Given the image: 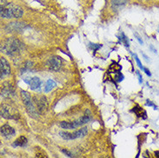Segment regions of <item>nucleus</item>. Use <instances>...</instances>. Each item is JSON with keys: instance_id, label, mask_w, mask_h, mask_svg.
Returning <instances> with one entry per match:
<instances>
[{"instance_id": "nucleus-1", "label": "nucleus", "mask_w": 159, "mask_h": 158, "mask_svg": "<svg viewBox=\"0 0 159 158\" xmlns=\"http://www.w3.org/2000/svg\"><path fill=\"white\" fill-rule=\"evenodd\" d=\"M24 50V44L15 37H10L0 43V51L9 56H17Z\"/></svg>"}, {"instance_id": "nucleus-2", "label": "nucleus", "mask_w": 159, "mask_h": 158, "mask_svg": "<svg viewBox=\"0 0 159 158\" xmlns=\"http://www.w3.org/2000/svg\"><path fill=\"white\" fill-rule=\"evenodd\" d=\"M24 15V11L20 6L13 3H0V16L4 18H20Z\"/></svg>"}, {"instance_id": "nucleus-3", "label": "nucleus", "mask_w": 159, "mask_h": 158, "mask_svg": "<svg viewBox=\"0 0 159 158\" xmlns=\"http://www.w3.org/2000/svg\"><path fill=\"white\" fill-rule=\"evenodd\" d=\"M92 119L91 112L89 111H86V113L83 117H81L80 119L73 122H68V121H61L60 123V126L64 130H73L76 129L79 126H82L84 124H88Z\"/></svg>"}, {"instance_id": "nucleus-4", "label": "nucleus", "mask_w": 159, "mask_h": 158, "mask_svg": "<svg viewBox=\"0 0 159 158\" xmlns=\"http://www.w3.org/2000/svg\"><path fill=\"white\" fill-rule=\"evenodd\" d=\"M20 96H21L22 101H23L24 105L25 106L26 111L29 113V115L31 118L37 119V117H38V111L36 110V106H34V103L32 101V98L30 94L28 92L21 91Z\"/></svg>"}, {"instance_id": "nucleus-5", "label": "nucleus", "mask_w": 159, "mask_h": 158, "mask_svg": "<svg viewBox=\"0 0 159 158\" xmlns=\"http://www.w3.org/2000/svg\"><path fill=\"white\" fill-rule=\"evenodd\" d=\"M0 117H2L5 119L17 120L19 119L20 114L18 111L15 107L12 106L11 105L3 103L0 105Z\"/></svg>"}, {"instance_id": "nucleus-6", "label": "nucleus", "mask_w": 159, "mask_h": 158, "mask_svg": "<svg viewBox=\"0 0 159 158\" xmlns=\"http://www.w3.org/2000/svg\"><path fill=\"white\" fill-rule=\"evenodd\" d=\"M34 103L36 104V110L38 111V113L41 115L44 114L46 111H48V102L47 98L44 95L41 96H34L33 97Z\"/></svg>"}, {"instance_id": "nucleus-7", "label": "nucleus", "mask_w": 159, "mask_h": 158, "mask_svg": "<svg viewBox=\"0 0 159 158\" xmlns=\"http://www.w3.org/2000/svg\"><path fill=\"white\" fill-rule=\"evenodd\" d=\"M0 95H2L4 98H11L15 95V89L12 84L10 82H4L0 88Z\"/></svg>"}, {"instance_id": "nucleus-8", "label": "nucleus", "mask_w": 159, "mask_h": 158, "mask_svg": "<svg viewBox=\"0 0 159 158\" xmlns=\"http://www.w3.org/2000/svg\"><path fill=\"white\" fill-rule=\"evenodd\" d=\"M11 67L7 60L4 59V57H0V79L11 74Z\"/></svg>"}, {"instance_id": "nucleus-9", "label": "nucleus", "mask_w": 159, "mask_h": 158, "mask_svg": "<svg viewBox=\"0 0 159 158\" xmlns=\"http://www.w3.org/2000/svg\"><path fill=\"white\" fill-rule=\"evenodd\" d=\"M62 66V61L59 56H53L48 61V67L52 71H59Z\"/></svg>"}, {"instance_id": "nucleus-10", "label": "nucleus", "mask_w": 159, "mask_h": 158, "mask_svg": "<svg viewBox=\"0 0 159 158\" xmlns=\"http://www.w3.org/2000/svg\"><path fill=\"white\" fill-rule=\"evenodd\" d=\"M0 133L5 138H11L16 134V130L9 124H4L0 127Z\"/></svg>"}, {"instance_id": "nucleus-11", "label": "nucleus", "mask_w": 159, "mask_h": 158, "mask_svg": "<svg viewBox=\"0 0 159 158\" xmlns=\"http://www.w3.org/2000/svg\"><path fill=\"white\" fill-rule=\"evenodd\" d=\"M31 90H38L42 86V80L38 77H33L30 81H27Z\"/></svg>"}, {"instance_id": "nucleus-12", "label": "nucleus", "mask_w": 159, "mask_h": 158, "mask_svg": "<svg viewBox=\"0 0 159 158\" xmlns=\"http://www.w3.org/2000/svg\"><path fill=\"white\" fill-rule=\"evenodd\" d=\"M131 111H133L139 118H142V119H146V111L143 110L142 107L139 106H136L133 107V109L131 110Z\"/></svg>"}, {"instance_id": "nucleus-13", "label": "nucleus", "mask_w": 159, "mask_h": 158, "mask_svg": "<svg viewBox=\"0 0 159 158\" xmlns=\"http://www.w3.org/2000/svg\"><path fill=\"white\" fill-rule=\"evenodd\" d=\"M87 134H88V128L87 127H83V128H81L80 130H76L75 132H74L73 133V137H74V139L82 138Z\"/></svg>"}, {"instance_id": "nucleus-14", "label": "nucleus", "mask_w": 159, "mask_h": 158, "mask_svg": "<svg viewBox=\"0 0 159 158\" xmlns=\"http://www.w3.org/2000/svg\"><path fill=\"white\" fill-rule=\"evenodd\" d=\"M28 143V139L26 138L24 136H21L18 138L16 139V141L14 142V146L24 147L26 146V144Z\"/></svg>"}, {"instance_id": "nucleus-15", "label": "nucleus", "mask_w": 159, "mask_h": 158, "mask_svg": "<svg viewBox=\"0 0 159 158\" xmlns=\"http://www.w3.org/2000/svg\"><path fill=\"white\" fill-rule=\"evenodd\" d=\"M56 87V82H55L54 80H52V79H48V81L46 82L45 87H44V92H45V93H48V92L51 91L52 89H54Z\"/></svg>"}, {"instance_id": "nucleus-16", "label": "nucleus", "mask_w": 159, "mask_h": 158, "mask_svg": "<svg viewBox=\"0 0 159 158\" xmlns=\"http://www.w3.org/2000/svg\"><path fill=\"white\" fill-rule=\"evenodd\" d=\"M24 26L21 23H11L9 24L7 28L10 29V30H13V31H16V30H20L24 28Z\"/></svg>"}, {"instance_id": "nucleus-17", "label": "nucleus", "mask_w": 159, "mask_h": 158, "mask_svg": "<svg viewBox=\"0 0 159 158\" xmlns=\"http://www.w3.org/2000/svg\"><path fill=\"white\" fill-rule=\"evenodd\" d=\"M35 155L36 157H48V156L46 154V152L44 151L42 148L40 147H36V151H35Z\"/></svg>"}, {"instance_id": "nucleus-18", "label": "nucleus", "mask_w": 159, "mask_h": 158, "mask_svg": "<svg viewBox=\"0 0 159 158\" xmlns=\"http://www.w3.org/2000/svg\"><path fill=\"white\" fill-rule=\"evenodd\" d=\"M60 137L64 140H73L74 137H73V133H69V132H64V131H61L59 133Z\"/></svg>"}, {"instance_id": "nucleus-19", "label": "nucleus", "mask_w": 159, "mask_h": 158, "mask_svg": "<svg viewBox=\"0 0 159 158\" xmlns=\"http://www.w3.org/2000/svg\"><path fill=\"white\" fill-rule=\"evenodd\" d=\"M127 3V0H112V4L115 7H120Z\"/></svg>"}, {"instance_id": "nucleus-20", "label": "nucleus", "mask_w": 159, "mask_h": 158, "mask_svg": "<svg viewBox=\"0 0 159 158\" xmlns=\"http://www.w3.org/2000/svg\"><path fill=\"white\" fill-rule=\"evenodd\" d=\"M120 41L123 43L126 47H129V41H128V38L125 36V35L124 34V33H121V36H120Z\"/></svg>"}, {"instance_id": "nucleus-21", "label": "nucleus", "mask_w": 159, "mask_h": 158, "mask_svg": "<svg viewBox=\"0 0 159 158\" xmlns=\"http://www.w3.org/2000/svg\"><path fill=\"white\" fill-rule=\"evenodd\" d=\"M102 47V45L101 44H93V43H90V47H92V49H93V51L95 52L97 51L99 48Z\"/></svg>"}, {"instance_id": "nucleus-22", "label": "nucleus", "mask_w": 159, "mask_h": 158, "mask_svg": "<svg viewBox=\"0 0 159 158\" xmlns=\"http://www.w3.org/2000/svg\"><path fill=\"white\" fill-rule=\"evenodd\" d=\"M61 152H62L64 155H66L67 156H68V157H73V155H72V153L70 152V151H68V150H65V149H61Z\"/></svg>"}, {"instance_id": "nucleus-23", "label": "nucleus", "mask_w": 159, "mask_h": 158, "mask_svg": "<svg viewBox=\"0 0 159 158\" xmlns=\"http://www.w3.org/2000/svg\"><path fill=\"white\" fill-rule=\"evenodd\" d=\"M135 60L136 61H137V64H138V66H139V67L140 68V69H142V70H143V67L142 66V63H141V61H140V60L139 59V57H138V56L137 55H135Z\"/></svg>"}, {"instance_id": "nucleus-24", "label": "nucleus", "mask_w": 159, "mask_h": 158, "mask_svg": "<svg viewBox=\"0 0 159 158\" xmlns=\"http://www.w3.org/2000/svg\"><path fill=\"white\" fill-rule=\"evenodd\" d=\"M146 106H152L153 108H154V109H157V106H156V105H154V104H153L152 102H151V101H150L149 99H148L147 101H146Z\"/></svg>"}, {"instance_id": "nucleus-25", "label": "nucleus", "mask_w": 159, "mask_h": 158, "mask_svg": "<svg viewBox=\"0 0 159 158\" xmlns=\"http://www.w3.org/2000/svg\"><path fill=\"white\" fill-rule=\"evenodd\" d=\"M137 73V75L139 76V83L141 84L142 82H143V78H142V75L140 74V73H139V71H137L136 72Z\"/></svg>"}, {"instance_id": "nucleus-26", "label": "nucleus", "mask_w": 159, "mask_h": 158, "mask_svg": "<svg viewBox=\"0 0 159 158\" xmlns=\"http://www.w3.org/2000/svg\"><path fill=\"white\" fill-rule=\"evenodd\" d=\"M135 36H136V37H137V40H138V41H139V43L140 44H141V45H143V41H142V40L140 39V37H139V36H138V35H137V34H135Z\"/></svg>"}, {"instance_id": "nucleus-27", "label": "nucleus", "mask_w": 159, "mask_h": 158, "mask_svg": "<svg viewBox=\"0 0 159 158\" xmlns=\"http://www.w3.org/2000/svg\"><path fill=\"white\" fill-rule=\"evenodd\" d=\"M143 71L145 72V74H147L148 76H151V72L149 71L147 68H144V67H143Z\"/></svg>"}, {"instance_id": "nucleus-28", "label": "nucleus", "mask_w": 159, "mask_h": 158, "mask_svg": "<svg viewBox=\"0 0 159 158\" xmlns=\"http://www.w3.org/2000/svg\"><path fill=\"white\" fill-rule=\"evenodd\" d=\"M150 48H151V50L153 51V53H156V54H157V49H155V48H154V47H153L152 45H151V46H150Z\"/></svg>"}, {"instance_id": "nucleus-29", "label": "nucleus", "mask_w": 159, "mask_h": 158, "mask_svg": "<svg viewBox=\"0 0 159 158\" xmlns=\"http://www.w3.org/2000/svg\"><path fill=\"white\" fill-rule=\"evenodd\" d=\"M155 156L157 157H159V151H155Z\"/></svg>"}, {"instance_id": "nucleus-30", "label": "nucleus", "mask_w": 159, "mask_h": 158, "mask_svg": "<svg viewBox=\"0 0 159 158\" xmlns=\"http://www.w3.org/2000/svg\"><path fill=\"white\" fill-rule=\"evenodd\" d=\"M142 54H143V53H142ZM143 57H144V58H145V61H148V57L146 56H145V55H144V54H143Z\"/></svg>"}, {"instance_id": "nucleus-31", "label": "nucleus", "mask_w": 159, "mask_h": 158, "mask_svg": "<svg viewBox=\"0 0 159 158\" xmlns=\"http://www.w3.org/2000/svg\"><path fill=\"white\" fill-rule=\"evenodd\" d=\"M158 31H159V29H158Z\"/></svg>"}]
</instances>
